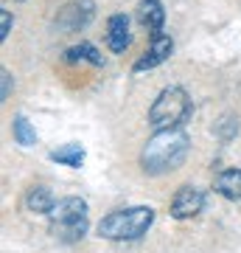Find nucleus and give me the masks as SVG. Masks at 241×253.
<instances>
[{
    "label": "nucleus",
    "instance_id": "6e6552de",
    "mask_svg": "<svg viewBox=\"0 0 241 253\" xmlns=\"http://www.w3.org/2000/svg\"><path fill=\"white\" fill-rule=\"evenodd\" d=\"M132 42V34H129V17L126 14H112L107 20V45L112 54H124Z\"/></svg>",
    "mask_w": 241,
    "mask_h": 253
},
{
    "label": "nucleus",
    "instance_id": "1a4fd4ad",
    "mask_svg": "<svg viewBox=\"0 0 241 253\" xmlns=\"http://www.w3.org/2000/svg\"><path fill=\"white\" fill-rule=\"evenodd\" d=\"M138 17H140V23L152 34H157V31H163V23H166V11H163L160 0H140V6H138Z\"/></svg>",
    "mask_w": 241,
    "mask_h": 253
},
{
    "label": "nucleus",
    "instance_id": "7ed1b4c3",
    "mask_svg": "<svg viewBox=\"0 0 241 253\" xmlns=\"http://www.w3.org/2000/svg\"><path fill=\"white\" fill-rule=\"evenodd\" d=\"M48 217H51V234L59 242H79L87 234V203L81 197L56 200Z\"/></svg>",
    "mask_w": 241,
    "mask_h": 253
},
{
    "label": "nucleus",
    "instance_id": "f257e3e1",
    "mask_svg": "<svg viewBox=\"0 0 241 253\" xmlns=\"http://www.w3.org/2000/svg\"><path fill=\"white\" fill-rule=\"evenodd\" d=\"M191 149V138L182 126H169V129H157L140 152V166L146 174H166L179 169L188 158Z\"/></svg>",
    "mask_w": 241,
    "mask_h": 253
},
{
    "label": "nucleus",
    "instance_id": "f03ea898",
    "mask_svg": "<svg viewBox=\"0 0 241 253\" xmlns=\"http://www.w3.org/2000/svg\"><path fill=\"white\" fill-rule=\"evenodd\" d=\"M154 222V211L149 206H135V208H121L112 211L99 222V234L112 242H135L140 239Z\"/></svg>",
    "mask_w": 241,
    "mask_h": 253
},
{
    "label": "nucleus",
    "instance_id": "2eb2a0df",
    "mask_svg": "<svg viewBox=\"0 0 241 253\" xmlns=\"http://www.w3.org/2000/svg\"><path fill=\"white\" fill-rule=\"evenodd\" d=\"M9 31H11V14H9V9H3L0 11V40H6Z\"/></svg>",
    "mask_w": 241,
    "mask_h": 253
},
{
    "label": "nucleus",
    "instance_id": "9b49d317",
    "mask_svg": "<svg viewBox=\"0 0 241 253\" xmlns=\"http://www.w3.org/2000/svg\"><path fill=\"white\" fill-rule=\"evenodd\" d=\"M216 191L227 200H241V169H224L216 177Z\"/></svg>",
    "mask_w": 241,
    "mask_h": 253
},
{
    "label": "nucleus",
    "instance_id": "f8f14e48",
    "mask_svg": "<svg viewBox=\"0 0 241 253\" xmlns=\"http://www.w3.org/2000/svg\"><path fill=\"white\" fill-rule=\"evenodd\" d=\"M51 161L62 163V166H70V169H79L81 163H84V146L81 144H65L59 149L51 152Z\"/></svg>",
    "mask_w": 241,
    "mask_h": 253
},
{
    "label": "nucleus",
    "instance_id": "20e7f679",
    "mask_svg": "<svg viewBox=\"0 0 241 253\" xmlns=\"http://www.w3.org/2000/svg\"><path fill=\"white\" fill-rule=\"evenodd\" d=\"M191 118V99L177 84L163 87L160 96L149 107V124L154 129H169V126H182Z\"/></svg>",
    "mask_w": 241,
    "mask_h": 253
},
{
    "label": "nucleus",
    "instance_id": "dca6fc26",
    "mask_svg": "<svg viewBox=\"0 0 241 253\" xmlns=\"http://www.w3.org/2000/svg\"><path fill=\"white\" fill-rule=\"evenodd\" d=\"M0 79H3V90H0V99L6 101V99H9V90H11V73L3 68V71H0Z\"/></svg>",
    "mask_w": 241,
    "mask_h": 253
},
{
    "label": "nucleus",
    "instance_id": "39448f33",
    "mask_svg": "<svg viewBox=\"0 0 241 253\" xmlns=\"http://www.w3.org/2000/svg\"><path fill=\"white\" fill-rule=\"evenodd\" d=\"M93 20V0H73L56 14V28H62V34L81 31Z\"/></svg>",
    "mask_w": 241,
    "mask_h": 253
},
{
    "label": "nucleus",
    "instance_id": "4468645a",
    "mask_svg": "<svg viewBox=\"0 0 241 253\" xmlns=\"http://www.w3.org/2000/svg\"><path fill=\"white\" fill-rule=\"evenodd\" d=\"M14 141L20 146H34L36 144V132L34 126L28 124L26 116H14Z\"/></svg>",
    "mask_w": 241,
    "mask_h": 253
},
{
    "label": "nucleus",
    "instance_id": "ddd939ff",
    "mask_svg": "<svg viewBox=\"0 0 241 253\" xmlns=\"http://www.w3.org/2000/svg\"><path fill=\"white\" fill-rule=\"evenodd\" d=\"M68 62H90V65H104V56L99 54V48L90 45V42H81V45H73L65 56Z\"/></svg>",
    "mask_w": 241,
    "mask_h": 253
},
{
    "label": "nucleus",
    "instance_id": "0eeeda50",
    "mask_svg": "<svg viewBox=\"0 0 241 253\" xmlns=\"http://www.w3.org/2000/svg\"><path fill=\"white\" fill-rule=\"evenodd\" d=\"M205 206V194L194 186H179L174 200H171V217L174 219H188V217H197Z\"/></svg>",
    "mask_w": 241,
    "mask_h": 253
},
{
    "label": "nucleus",
    "instance_id": "9d476101",
    "mask_svg": "<svg viewBox=\"0 0 241 253\" xmlns=\"http://www.w3.org/2000/svg\"><path fill=\"white\" fill-rule=\"evenodd\" d=\"M54 203H56L54 194H51V189H45V186H31L26 194V208L34 211V214H51Z\"/></svg>",
    "mask_w": 241,
    "mask_h": 253
},
{
    "label": "nucleus",
    "instance_id": "423d86ee",
    "mask_svg": "<svg viewBox=\"0 0 241 253\" xmlns=\"http://www.w3.org/2000/svg\"><path fill=\"white\" fill-rule=\"evenodd\" d=\"M171 51H174V40H171L166 31H157V34H152V45H149V51L135 62L132 71L140 73V71H152V68H157V65H163L166 59L171 56Z\"/></svg>",
    "mask_w": 241,
    "mask_h": 253
}]
</instances>
